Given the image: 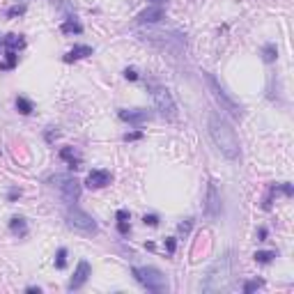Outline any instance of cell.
Segmentation results:
<instances>
[{"label":"cell","mask_w":294,"mask_h":294,"mask_svg":"<svg viewBox=\"0 0 294 294\" xmlns=\"http://www.w3.org/2000/svg\"><path fill=\"white\" fill-rule=\"evenodd\" d=\"M117 221H129V211H127V209H120V211H117Z\"/></svg>","instance_id":"obj_31"},{"label":"cell","mask_w":294,"mask_h":294,"mask_svg":"<svg viewBox=\"0 0 294 294\" xmlns=\"http://www.w3.org/2000/svg\"><path fill=\"white\" fill-rule=\"evenodd\" d=\"M163 19V7H158V5H154V7H147L145 12H140V14L136 16V23H157Z\"/></svg>","instance_id":"obj_13"},{"label":"cell","mask_w":294,"mask_h":294,"mask_svg":"<svg viewBox=\"0 0 294 294\" xmlns=\"http://www.w3.org/2000/svg\"><path fill=\"white\" fill-rule=\"evenodd\" d=\"M124 78H129V81H136L138 71H136V69H127V71H124Z\"/></svg>","instance_id":"obj_28"},{"label":"cell","mask_w":294,"mask_h":294,"mask_svg":"<svg viewBox=\"0 0 294 294\" xmlns=\"http://www.w3.org/2000/svg\"><path fill=\"white\" fill-rule=\"evenodd\" d=\"M16 108H19V113L21 115H30L32 111H35L32 101L30 99H25V97H16Z\"/></svg>","instance_id":"obj_20"},{"label":"cell","mask_w":294,"mask_h":294,"mask_svg":"<svg viewBox=\"0 0 294 294\" xmlns=\"http://www.w3.org/2000/svg\"><path fill=\"white\" fill-rule=\"evenodd\" d=\"M147 39L157 44L161 51L177 53V55L186 51V39L180 32H147Z\"/></svg>","instance_id":"obj_7"},{"label":"cell","mask_w":294,"mask_h":294,"mask_svg":"<svg viewBox=\"0 0 294 294\" xmlns=\"http://www.w3.org/2000/svg\"><path fill=\"white\" fill-rule=\"evenodd\" d=\"M65 264H67V249H60L58 250V257H55V267L65 269Z\"/></svg>","instance_id":"obj_23"},{"label":"cell","mask_w":294,"mask_h":294,"mask_svg":"<svg viewBox=\"0 0 294 294\" xmlns=\"http://www.w3.org/2000/svg\"><path fill=\"white\" fill-rule=\"evenodd\" d=\"M134 276L145 290H150L154 294L168 292V280L163 276V271H158L157 267H134Z\"/></svg>","instance_id":"obj_4"},{"label":"cell","mask_w":294,"mask_h":294,"mask_svg":"<svg viewBox=\"0 0 294 294\" xmlns=\"http://www.w3.org/2000/svg\"><path fill=\"white\" fill-rule=\"evenodd\" d=\"M9 230L14 234H19V237H25V234H28V223H25V219H21V216H14V219L9 221Z\"/></svg>","instance_id":"obj_16"},{"label":"cell","mask_w":294,"mask_h":294,"mask_svg":"<svg viewBox=\"0 0 294 294\" xmlns=\"http://www.w3.org/2000/svg\"><path fill=\"white\" fill-rule=\"evenodd\" d=\"M117 115H120L122 122H129V124H134V127H140L143 122L150 120L147 111H120Z\"/></svg>","instance_id":"obj_12"},{"label":"cell","mask_w":294,"mask_h":294,"mask_svg":"<svg viewBox=\"0 0 294 294\" xmlns=\"http://www.w3.org/2000/svg\"><path fill=\"white\" fill-rule=\"evenodd\" d=\"M152 99H154V106H157V111L161 117H166V120H177V104H175L173 94L168 88L163 85H152Z\"/></svg>","instance_id":"obj_6"},{"label":"cell","mask_w":294,"mask_h":294,"mask_svg":"<svg viewBox=\"0 0 294 294\" xmlns=\"http://www.w3.org/2000/svg\"><path fill=\"white\" fill-rule=\"evenodd\" d=\"M48 181H51V186L58 189L60 198L67 204H76V200L81 198V184H78V180L71 177V175H53Z\"/></svg>","instance_id":"obj_5"},{"label":"cell","mask_w":294,"mask_h":294,"mask_svg":"<svg viewBox=\"0 0 294 294\" xmlns=\"http://www.w3.org/2000/svg\"><path fill=\"white\" fill-rule=\"evenodd\" d=\"M221 211H223V204H221V193L216 189V181L211 180L207 184V193H204V214L209 219H219Z\"/></svg>","instance_id":"obj_9"},{"label":"cell","mask_w":294,"mask_h":294,"mask_svg":"<svg viewBox=\"0 0 294 294\" xmlns=\"http://www.w3.org/2000/svg\"><path fill=\"white\" fill-rule=\"evenodd\" d=\"M25 292H28V294H39V292H42V290H39V287H28Z\"/></svg>","instance_id":"obj_33"},{"label":"cell","mask_w":294,"mask_h":294,"mask_svg":"<svg viewBox=\"0 0 294 294\" xmlns=\"http://www.w3.org/2000/svg\"><path fill=\"white\" fill-rule=\"evenodd\" d=\"M273 257H276V250H257V253H255V262L269 264Z\"/></svg>","instance_id":"obj_21"},{"label":"cell","mask_w":294,"mask_h":294,"mask_svg":"<svg viewBox=\"0 0 294 294\" xmlns=\"http://www.w3.org/2000/svg\"><path fill=\"white\" fill-rule=\"evenodd\" d=\"M117 230H120L122 234L129 232V221H117Z\"/></svg>","instance_id":"obj_27"},{"label":"cell","mask_w":294,"mask_h":294,"mask_svg":"<svg viewBox=\"0 0 294 294\" xmlns=\"http://www.w3.org/2000/svg\"><path fill=\"white\" fill-rule=\"evenodd\" d=\"M25 12V5H16V7L7 9V16H16V14H23Z\"/></svg>","instance_id":"obj_26"},{"label":"cell","mask_w":294,"mask_h":294,"mask_svg":"<svg viewBox=\"0 0 294 294\" xmlns=\"http://www.w3.org/2000/svg\"><path fill=\"white\" fill-rule=\"evenodd\" d=\"M88 55H92V48L90 46H74L71 51L65 55V62H74V60H83V58H88Z\"/></svg>","instance_id":"obj_15"},{"label":"cell","mask_w":294,"mask_h":294,"mask_svg":"<svg viewBox=\"0 0 294 294\" xmlns=\"http://www.w3.org/2000/svg\"><path fill=\"white\" fill-rule=\"evenodd\" d=\"M92 276V269H90V262H85V260H81L78 262V267H76L74 276H71V280H69V290L74 292V290H81V287L88 283V278Z\"/></svg>","instance_id":"obj_10"},{"label":"cell","mask_w":294,"mask_h":294,"mask_svg":"<svg viewBox=\"0 0 294 294\" xmlns=\"http://www.w3.org/2000/svg\"><path fill=\"white\" fill-rule=\"evenodd\" d=\"M276 58H278V48H276V44H264L262 46V60L264 62H276Z\"/></svg>","instance_id":"obj_19"},{"label":"cell","mask_w":294,"mask_h":294,"mask_svg":"<svg viewBox=\"0 0 294 294\" xmlns=\"http://www.w3.org/2000/svg\"><path fill=\"white\" fill-rule=\"evenodd\" d=\"M207 129H209V136L214 140V145L219 147V152L230 161H237L242 154L239 147V138L234 134V129L227 124V120L216 111H209L207 115Z\"/></svg>","instance_id":"obj_1"},{"label":"cell","mask_w":294,"mask_h":294,"mask_svg":"<svg viewBox=\"0 0 294 294\" xmlns=\"http://www.w3.org/2000/svg\"><path fill=\"white\" fill-rule=\"evenodd\" d=\"M204 74V83H207V88H209L211 97L216 99V104L221 106V111H226V113H230L232 117H242V106L234 101V97L230 94V92L223 88V85L214 78V76L209 74V71H203Z\"/></svg>","instance_id":"obj_3"},{"label":"cell","mask_w":294,"mask_h":294,"mask_svg":"<svg viewBox=\"0 0 294 294\" xmlns=\"http://www.w3.org/2000/svg\"><path fill=\"white\" fill-rule=\"evenodd\" d=\"M67 226L74 227V230H78V232H83V234H94V232H97V221L92 219L88 211L78 209L76 204H69V209H67Z\"/></svg>","instance_id":"obj_8"},{"label":"cell","mask_w":294,"mask_h":294,"mask_svg":"<svg viewBox=\"0 0 294 294\" xmlns=\"http://www.w3.org/2000/svg\"><path fill=\"white\" fill-rule=\"evenodd\" d=\"M60 158L62 161H67L69 168H81V154L74 150V147H62L60 150Z\"/></svg>","instance_id":"obj_14"},{"label":"cell","mask_w":294,"mask_h":294,"mask_svg":"<svg viewBox=\"0 0 294 294\" xmlns=\"http://www.w3.org/2000/svg\"><path fill=\"white\" fill-rule=\"evenodd\" d=\"M60 30L65 32V35H81V32H83V25L76 21V19H67V21L60 25Z\"/></svg>","instance_id":"obj_17"},{"label":"cell","mask_w":294,"mask_h":294,"mask_svg":"<svg viewBox=\"0 0 294 294\" xmlns=\"http://www.w3.org/2000/svg\"><path fill=\"white\" fill-rule=\"evenodd\" d=\"M111 181H113V175L108 173V170H92V173L88 175L85 184H88L90 189H104Z\"/></svg>","instance_id":"obj_11"},{"label":"cell","mask_w":294,"mask_h":294,"mask_svg":"<svg viewBox=\"0 0 294 294\" xmlns=\"http://www.w3.org/2000/svg\"><path fill=\"white\" fill-rule=\"evenodd\" d=\"M140 136H143L140 131H134V134H127V136H124V140H138Z\"/></svg>","instance_id":"obj_30"},{"label":"cell","mask_w":294,"mask_h":294,"mask_svg":"<svg viewBox=\"0 0 294 294\" xmlns=\"http://www.w3.org/2000/svg\"><path fill=\"white\" fill-rule=\"evenodd\" d=\"M166 249H168V253H175V239H168V242H166Z\"/></svg>","instance_id":"obj_32"},{"label":"cell","mask_w":294,"mask_h":294,"mask_svg":"<svg viewBox=\"0 0 294 294\" xmlns=\"http://www.w3.org/2000/svg\"><path fill=\"white\" fill-rule=\"evenodd\" d=\"M230 285H232V255L227 253L226 257L211 264L200 287H203V292H226L230 290Z\"/></svg>","instance_id":"obj_2"},{"label":"cell","mask_w":294,"mask_h":294,"mask_svg":"<svg viewBox=\"0 0 294 294\" xmlns=\"http://www.w3.org/2000/svg\"><path fill=\"white\" fill-rule=\"evenodd\" d=\"M191 227H193V219H186L184 223H180V227H177V230H180L181 234H189Z\"/></svg>","instance_id":"obj_24"},{"label":"cell","mask_w":294,"mask_h":294,"mask_svg":"<svg viewBox=\"0 0 294 294\" xmlns=\"http://www.w3.org/2000/svg\"><path fill=\"white\" fill-rule=\"evenodd\" d=\"M19 196H21V189H9V203H14Z\"/></svg>","instance_id":"obj_29"},{"label":"cell","mask_w":294,"mask_h":294,"mask_svg":"<svg viewBox=\"0 0 294 294\" xmlns=\"http://www.w3.org/2000/svg\"><path fill=\"white\" fill-rule=\"evenodd\" d=\"M145 226H152V227H154V226H158V216H157V214H145Z\"/></svg>","instance_id":"obj_25"},{"label":"cell","mask_w":294,"mask_h":294,"mask_svg":"<svg viewBox=\"0 0 294 294\" xmlns=\"http://www.w3.org/2000/svg\"><path fill=\"white\" fill-rule=\"evenodd\" d=\"M264 285V280L262 278H255V280H249L246 285H244V292L250 294V292H255V290H260V287Z\"/></svg>","instance_id":"obj_22"},{"label":"cell","mask_w":294,"mask_h":294,"mask_svg":"<svg viewBox=\"0 0 294 294\" xmlns=\"http://www.w3.org/2000/svg\"><path fill=\"white\" fill-rule=\"evenodd\" d=\"M147 2H152V5H158V7H161V5H163L166 0H147Z\"/></svg>","instance_id":"obj_34"},{"label":"cell","mask_w":294,"mask_h":294,"mask_svg":"<svg viewBox=\"0 0 294 294\" xmlns=\"http://www.w3.org/2000/svg\"><path fill=\"white\" fill-rule=\"evenodd\" d=\"M5 46H7V51H21L25 46V39L21 35H7L5 37Z\"/></svg>","instance_id":"obj_18"}]
</instances>
